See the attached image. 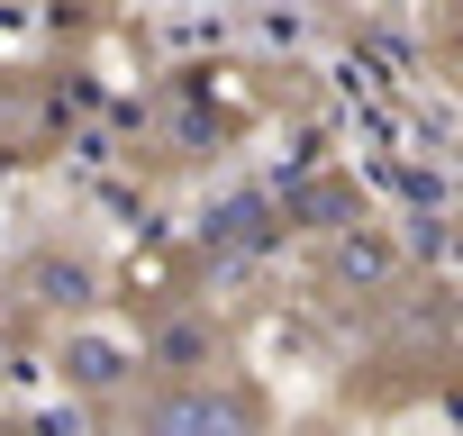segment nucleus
Here are the masks:
<instances>
[{"label":"nucleus","instance_id":"obj_1","mask_svg":"<svg viewBox=\"0 0 463 436\" xmlns=\"http://www.w3.org/2000/svg\"><path fill=\"white\" fill-rule=\"evenodd\" d=\"M246 400H218V391H164L146 409V436H237Z\"/></svg>","mask_w":463,"mask_h":436}]
</instances>
